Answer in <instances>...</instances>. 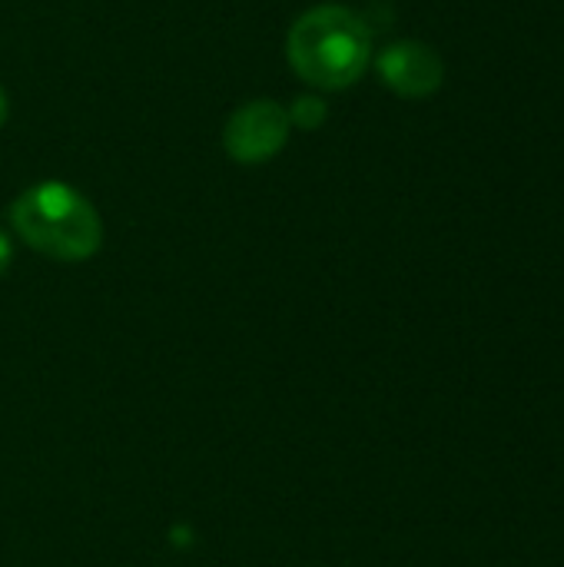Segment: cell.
<instances>
[{
    "mask_svg": "<svg viewBox=\"0 0 564 567\" xmlns=\"http://www.w3.org/2000/svg\"><path fill=\"white\" fill-rule=\"evenodd\" d=\"M376 70L382 76V83L389 90H396L406 100H422L432 96L442 80H445V63L442 56L419 40H399L389 43L379 56H376Z\"/></svg>",
    "mask_w": 564,
    "mask_h": 567,
    "instance_id": "277c9868",
    "label": "cell"
},
{
    "mask_svg": "<svg viewBox=\"0 0 564 567\" xmlns=\"http://www.w3.org/2000/svg\"><path fill=\"white\" fill-rule=\"evenodd\" d=\"M289 66L319 90L352 86L372 63V27L349 7H312L286 40Z\"/></svg>",
    "mask_w": 564,
    "mask_h": 567,
    "instance_id": "6da1fadb",
    "label": "cell"
},
{
    "mask_svg": "<svg viewBox=\"0 0 564 567\" xmlns=\"http://www.w3.org/2000/svg\"><path fill=\"white\" fill-rule=\"evenodd\" d=\"M10 259H13V249H10V239L0 233V276L7 272V266H10Z\"/></svg>",
    "mask_w": 564,
    "mask_h": 567,
    "instance_id": "8992f818",
    "label": "cell"
},
{
    "mask_svg": "<svg viewBox=\"0 0 564 567\" xmlns=\"http://www.w3.org/2000/svg\"><path fill=\"white\" fill-rule=\"evenodd\" d=\"M322 120H326V106H322V100H316V96L296 100V106H293V113H289V123H296V126H302V130H316Z\"/></svg>",
    "mask_w": 564,
    "mask_h": 567,
    "instance_id": "5b68a950",
    "label": "cell"
},
{
    "mask_svg": "<svg viewBox=\"0 0 564 567\" xmlns=\"http://www.w3.org/2000/svg\"><path fill=\"white\" fill-rule=\"evenodd\" d=\"M289 136V113L273 100H253L226 123V150L236 163L273 159Z\"/></svg>",
    "mask_w": 564,
    "mask_h": 567,
    "instance_id": "3957f363",
    "label": "cell"
},
{
    "mask_svg": "<svg viewBox=\"0 0 564 567\" xmlns=\"http://www.w3.org/2000/svg\"><path fill=\"white\" fill-rule=\"evenodd\" d=\"M7 120V100H3V93H0V123Z\"/></svg>",
    "mask_w": 564,
    "mask_h": 567,
    "instance_id": "52a82bcc",
    "label": "cell"
},
{
    "mask_svg": "<svg viewBox=\"0 0 564 567\" xmlns=\"http://www.w3.org/2000/svg\"><path fill=\"white\" fill-rule=\"evenodd\" d=\"M10 223L27 246L63 262L90 259L103 243V223L90 199L53 179L20 193L10 206Z\"/></svg>",
    "mask_w": 564,
    "mask_h": 567,
    "instance_id": "7a4b0ae2",
    "label": "cell"
}]
</instances>
